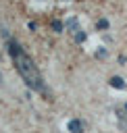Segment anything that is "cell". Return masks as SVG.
I'll list each match as a JSON object with an SVG mask.
<instances>
[{
  "instance_id": "1",
  "label": "cell",
  "mask_w": 127,
  "mask_h": 133,
  "mask_svg": "<svg viewBox=\"0 0 127 133\" xmlns=\"http://www.w3.org/2000/svg\"><path fill=\"white\" fill-rule=\"evenodd\" d=\"M8 54L12 56L15 66H17V71H19V75L23 77V81L27 83V87H31V89H35V91H44L46 87H44L42 75H40L35 62L31 60V56H27V54L23 52V48H21L17 42H12V39L8 42Z\"/></svg>"
},
{
  "instance_id": "2",
  "label": "cell",
  "mask_w": 127,
  "mask_h": 133,
  "mask_svg": "<svg viewBox=\"0 0 127 133\" xmlns=\"http://www.w3.org/2000/svg\"><path fill=\"white\" fill-rule=\"evenodd\" d=\"M117 121H119V129L127 131V110L125 108H117Z\"/></svg>"
},
{
  "instance_id": "3",
  "label": "cell",
  "mask_w": 127,
  "mask_h": 133,
  "mask_svg": "<svg viewBox=\"0 0 127 133\" xmlns=\"http://www.w3.org/2000/svg\"><path fill=\"white\" fill-rule=\"evenodd\" d=\"M67 131L79 133V131H83V123H81V121H77V118H73V121H69V123H67Z\"/></svg>"
},
{
  "instance_id": "4",
  "label": "cell",
  "mask_w": 127,
  "mask_h": 133,
  "mask_svg": "<svg viewBox=\"0 0 127 133\" xmlns=\"http://www.w3.org/2000/svg\"><path fill=\"white\" fill-rule=\"evenodd\" d=\"M65 27H67V29H69L71 33H75V31H79V29H81V27H79V21H77L75 17H71V19H69V21L65 23Z\"/></svg>"
},
{
  "instance_id": "5",
  "label": "cell",
  "mask_w": 127,
  "mask_h": 133,
  "mask_svg": "<svg viewBox=\"0 0 127 133\" xmlns=\"http://www.w3.org/2000/svg\"><path fill=\"white\" fill-rule=\"evenodd\" d=\"M110 85H112V87H117V89H125V79L115 75V77H110Z\"/></svg>"
},
{
  "instance_id": "6",
  "label": "cell",
  "mask_w": 127,
  "mask_h": 133,
  "mask_svg": "<svg viewBox=\"0 0 127 133\" xmlns=\"http://www.w3.org/2000/svg\"><path fill=\"white\" fill-rule=\"evenodd\" d=\"M85 37H87V35H85V31H83V29L75 31V42H77V44H83V42H85Z\"/></svg>"
},
{
  "instance_id": "7",
  "label": "cell",
  "mask_w": 127,
  "mask_h": 133,
  "mask_svg": "<svg viewBox=\"0 0 127 133\" xmlns=\"http://www.w3.org/2000/svg\"><path fill=\"white\" fill-rule=\"evenodd\" d=\"M62 27H65V25H62L60 21H52V29H54L56 33H60V31H62Z\"/></svg>"
},
{
  "instance_id": "8",
  "label": "cell",
  "mask_w": 127,
  "mask_h": 133,
  "mask_svg": "<svg viewBox=\"0 0 127 133\" xmlns=\"http://www.w3.org/2000/svg\"><path fill=\"white\" fill-rule=\"evenodd\" d=\"M96 27H98V29H108V21H106V19H100V21L96 23Z\"/></svg>"
},
{
  "instance_id": "9",
  "label": "cell",
  "mask_w": 127,
  "mask_h": 133,
  "mask_svg": "<svg viewBox=\"0 0 127 133\" xmlns=\"http://www.w3.org/2000/svg\"><path fill=\"white\" fill-rule=\"evenodd\" d=\"M96 56H98V58H104V56H106V50H104V48H100V50L96 52Z\"/></svg>"
},
{
  "instance_id": "10",
  "label": "cell",
  "mask_w": 127,
  "mask_h": 133,
  "mask_svg": "<svg viewBox=\"0 0 127 133\" xmlns=\"http://www.w3.org/2000/svg\"><path fill=\"white\" fill-rule=\"evenodd\" d=\"M123 108H125V110H127V104H125V106H123Z\"/></svg>"
},
{
  "instance_id": "11",
  "label": "cell",
  "mask_w": 127,
  "mask_h": 133,
  "mask_svg": "<svg viewBox=\"0 0 127 133\" xmlns=\"http://www.w3.org/2000/svg\"><path fill=\"white\" fill-rule=\"evenodd\" d=\"M0 81H2V73H0Z\"/></svg>"
}]
</instances>
